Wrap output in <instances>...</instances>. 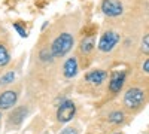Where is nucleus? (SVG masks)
<instances>
[{"label": "nucleus", "instance_id": "nucleus-9", "mask_svg": "<svg viewBox=\"0 0 149 134\" xmlns=\"http://www.w3.org/2000/svg\"><path fill=\"white\" fill-rule=\"evenodd\" d=\"M63 75L67 79H72L78 75V60L76 57H70L67 58L64 64H63Z\"/></svg>", "mask_w": 149, "mask_h": 134}, {"label": "nucleus", "instance_id": "nucleus-3", "mask_svg": "<svg viewBox=\"0 0 149 134\" xmlns=\"http://www.w3.org/2000/svg\"><path fill=\"white\" fill-rule=\"evenodd\" d=\"M121 40V36L118 31H113V30H107L102 34L100 40H98V45H97V49L100 52H110L115 49V46L119 43Z\"/></svg>", "mask_w": 149, "mask_h": 134}, {"label": "nucleus", "instance_id": "nucleus-17", "mask_svg": "<svg viewBox=\"0 0 149 134\" xmlns=\"http://www.w3.org/2000/svg\"><path fill=\"white\" fill-rule=\"evenodd\" d=\"M142 70L149 75V58H146L145 61H143V64H142Z\"/></svg>", "mask_w": 149, "mask_h": 134}, {"label": "nucleus", "instance_id": "nucleus-4", "mask_svg": "<svg viewBox=\"0 0 149 134\" xmlns=\"http://www.w3.org/2000/svg\"><path fill=\"white\" fill-rule=\"evenodd\" d=\"M74 113H76V106H74V103L72 100H64L57 109V119H58V122L66 124L69 121H72Z\"/></svg>", "mask_w": 149, "mask_h": 134}, {"label": "nucleus", "instance_id": "nucleus-19", "mask_svg": "<svg viewBox=\"0 0 149 134\" xmlns=\"http://www.w3.org/2000/svg\"><path fill=\"white\" fill-rule=\"evenodd\" d=\"M115 134H118V133H115ZM119 134H121V133H119Z\"/></svg>", "mask_w": 149, "mask_h": 134}, {"label": "nucleus", "instance_id": "nucleus-6", "mask_svg": "<svg viewBox=\"0 0 149 134\" xmlns=\"http://www.w3.org/2000/svg\"><path fill=\"white\" fill-rule=\"evenodd\" d=\"M127 79V72L125 70H116L112 73L110 81H109V91L112 94H119L124 88V83Z\"/></svg>", "mask_w": 149, "mask_h": 134}, {"label": "nucleus", "instance_id": "nucleus-5", "mask_svg": "<svg viewBox=\"0 0 149 134\" xmlns=\"http://www.w3.org/2000/svg\"><path fill=\"white\" fill-rule=\"evenodd\" d=\"M100 8L103 10V14L110 18H116L124 14V5L121 0H103Z\"/></svg>", "mask_w": 149, "mask_h": 134}, {"label": "nucleus", "instance_id": "nucleus-14", "mask_svg": "<svg viewBox=\"0 0 149 134\" xmlns=\"http://www.w3.org/2000/svg\"><path fill=\"white\" fill-rule=\"evenodd\" d=\"M15 81V72L12 70V72H8L5 73V75L0 78V85H9Z\"/></svg>", "mask_w": 149, "mask_h": 134}, {"label": "nucleus", "instance_id": "nucleus-15", "mask_svg": "<svg viewBox=\"0 0 149 134\" xmlns=\"http://www.w3.org/2000/svg\"><path fill=\"white\" fill-rule=\"evenodd\" d=\"M140 49L142 52L145 54H149V33H146L143 37H142V42H140Z\"/></svg>", "mask_w": 149, "mask_h": 134}, {"label": "nucleus", "instance_id": "nucleus-2", "mask_svg": "<svg viewBox=\"0 0 149 134\" xmlns=\"http://www.w3.org/2000/svg\"><path fill=\"white\" fill-rule=\"evenodd\" d=\"M145 100H146L145 91L142 88H137V87H131L125 91V94H124L122 103L127 109H130V110H136V109L143 106Z\"/></svg>", "mask_w": 149, "mask_h": 134}, {"label": "nucleus", "instance_id": "nucleus-18", "mask_svg": "<svg viewBox=\"0 0 149 134\" xmlns=\"http://www.w3.org/2000/svg\"><path fill=\"white\" fill-rule=\"evenodd\" d=\"M60 134H78V131L74 130V128H64Z\"/></svg>", "mask_w": 149, "mask_h": 134}, {"label": "nucleus", "instance_id": "nucleus-1", "mask_svg": "<svg viewBox=\"0 0 149 134\" xmlns=\"http://www.w3.org/2000/svg\"><path fill=\"white\" fill-rule=\"evenodd\" d=\"M73 43H74V39L70 33H61L60 36H57L51 45V52L54 58H61L67 55L72 51Z\"/></svg>", "mask_w": 149, "mask_h": 134}, {"label": "nucleus", "instance_id": "nucleus-8", "mask_svg": "<svg viewBox=\"0 0 149 134\" xmlns=\"http://www.w3.org/2000/svg\"><path fill=\"white\" fill-rule=\"evenodd\" d=\"M106 79H107V73L102 69L90 70V72H86V75H85V81L88 83H91V85H95V87L102 85Z\"/></svg>", "mask_w": 149, "mask_h": 134}, {"label": "nucleus", "instance_id": "nucleus-12", "mask_svg": "<svg viewBox=\"0 0 149 134\" xmlns=\"http://www.w3.org/2000/svg\"><path fill=\"white\" fill-rule=\"evenodd\" d=\"M10 63V55L9 51L6 49V46L0 43V67H5Z\"/></svg>", "mask_w": 149, "mask_h": 134}, {"label": "nucleus", "instance_id": "nucleus-13", "mask_svg": "<svg viewBox=\"0 0 149 134\" xmlns=\"http://www.w3.org/2000/svg\"><path fill=\"white\" fill-rule=\"evenodd\" d=\"M39 58L42 60V61H45V63H51L52 60H54V55H52V52H51V48H43V49L40 51V54H39Z\"/></svg>", "mask_w": 149, "mask_h": 134}, {"label": "nucleus", "instance_id": "nucleus-11", "mask_svg": "<svg viewBox=\"0 0 149 134\" xmlns=\"http://www.w3.org/2000/svg\"><path fill=\"white\" fill-rule=\"evenodd\" d=\"M124 118H125V115H124L122 110H113V112H110V113H109L107 121H109L110 124L118 125V124H122V122H124Z\"/></svg>", "mask_w": 149, "mask_h": 134}, {"label": "nucleus", "instance_id": "nucleus-16", "mask_svg": "<svg viewBox=\"0 0 149 134\" xmlns=\"http://www.w3.org/2000/svg\"><path fill=\"white\" fill-rule=\"evenodd\" d=\"M14 28L18 31V34L21 36V37H27V31H26V28H24L22 26H19L18 22H15V24H14Z\"/></svg>", "mask_w": 149, "mask_h": 134}, {"label": "nucleus", "instance_id": "nucleus-10", "mask_svg": "<svg viewBox=\"0 0 149 134\" xmlns=\"http://www.w3.org/2000/svg\"><path fill=\"white\" fill-rule=\"evenodd\" d=\"M95 46V37L94 36H88V37H84V40L81 42V52L88 54L94 49Z\"/></svg>", "mask_w": 149, "mask_h": 134}, {"label": "nucleus", "instance_id": "nucleus-7", "mask_svg": "<svg viewBox=\"0 0 149 134\" xmlns=\"http://www.w3.org/2000/svg\"><path fill=\"white\" fill-rule=\"evenodd\" d=\"M18 101V94L12 90H8L0 94V110H8L14 107Z\"/></svg>", "mask_w": 149, "mask_h": 134}]
</instances>
